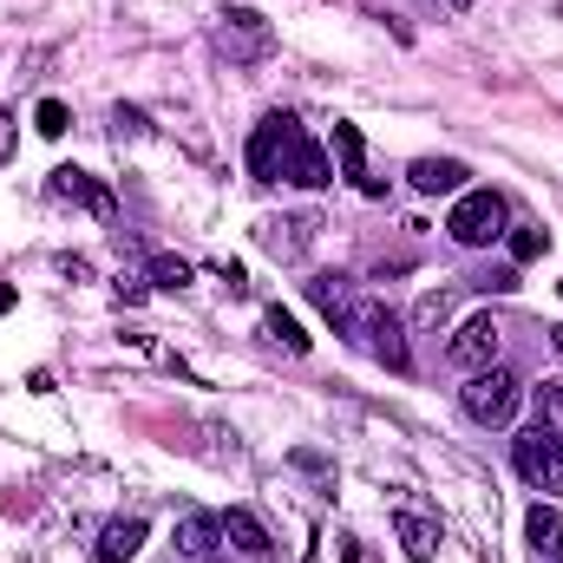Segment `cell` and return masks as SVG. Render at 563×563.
<instances>
[{
	"label": "cell",
	"mask_w": 563,
	"mask_h": 563,
	"mask_svg": "<svg viewBox=\"0 0 563 563\" xmlns=\"http://www.w3.org/2000/svg\"><path fill=\"white\" fill-rule=\"evenodd\" d=\"M112 132H119V139H144V132H151V119H144L139 106H119V112H112Z\"/></svg>",
	"instance_id": "cell-24"
},
{
	"label": "cell",
	"mask_w": 563,
	"mask_h": 563,
	"mask_svg": "<svg viewBox=\"0 0 563 563\" xmlns=\"http://www.w3.org/2000/svg\"><path fill=\"white\" fill-rule=\"evenodd\" d=\"M498 341H505V328H498L492 314H472V321H459V334L445 341V361L478 374V367H492V361H498Z\"/></svg>",
	"instance_id": "cell-6"
},
{
	"label": "cell",
	"mask_w": 563,
	"mask_h": 563,
	"mask_svg": "<svg viewBox=\"0 0 563 563\" xmlns=\"http://www.w3.org/2000/svg\"><path fill=\"white\" fill-rule=\"evenodd\" d=\"M394 531H400V551L413 563L439 558V518H426L420 505H400V511H394Z\"/></svg>",
	"instance_id": "cell-11"
},
{
	"label": "cell",
	"mask_w": 563,
	"mask_h": 563,
	"mask_svg": "<svg viewBox=\"0 0 563 563\" xmlns=\"http://www.w3.org/2000/svg\"><path fill=\"white\" fill-rule=\"evenodd\" d=\"M7 308H13V288H7V282H0V314H7Z\"/></svg>",
	"instance_id": "cell-28"
},
{
	"label": "cell",
	"mask_w": 563,
	"mask_h": 563,
	"mask_svg": "<svg viewBox=\"0 0 563 563\" xmlns=\"http://www.w3.org/2000/svg\"><path fill=\"white\" fill-rule=\"evenodd\" d=\"M223 538H230L250 563H263L269 551H276V544H269V531H263V518H256V511H243V505H236V511H223Z\"/></svg>",
	"instance_id": "cell-15"
},
{
	"label": "cell",
	"mask_w": 563,
	"mask_h": 563,
	"mask_svg": "<svg viewBox=\"0 0 563 563\" xmlns=\"http://www.w3.org/2000/svg\"><path fill=\"white\" fill-rule=\"evenodd\" d=\"M551 347H558V354H563V321H558V328H551Z\"/></svg>",
	"instance_id": "cell-29"
},
{
	"label": "cell",
	"mask_w": 563,
	"mask_h": 563,
	"mask_svg": "<svg viewBox=\"0 0 563 563\" xmlns=\"http://www.w3.org/2000/svg\"><path fill=\"white\" fill-rule=\"evenodd\" d=\"M46 190H53L59 203H86V210H92V217H106V223L119 217V203H112V190H106V184H99L92 170H79V164H59V170L46 177Z\"/></svg>",
	"instance_id": "cell-8"
},
{
	"label": "cell",
	"mask_w": 563,
	"mask_h": 563,
	"mask_svg": "<svg viewBox=\"0 0 563 563\" xmlns=\"http://www.w3.org/2000/svg\"><path fill=\"white\" fill-rule=\"evenodd\" d=\"M282 184H295V190H328V184H334L328 151L308 139L301 125H295V139H288V151H282Z\"/></svg>",
	"instance_id": "cell-7"
},
{
	"label": "cell",
	"mask_w": 563,
	"mask_h": 563,
	"mask_svg": "<svg viewBox=\"0 0 563 563\" xmlns=\"http://www.w3.org/2000/svg\"><path fill=\"white\" fill-rule=\"evenodd\" d=\"M190 276H197V269H190L184 256H151V282H157V288L177 295V288H190Z\"/></svg>",
	"instance_id": "cell-20"
},
{
	"label": "cell",
	"mask_w": 563,
	"mask_h": 563,
	"mask_svg": "<svg viewBox=\"0 0 563 563\" xmlns=\"http://www.w3.org/2000/svg\"><path fill=\"white\" fill-rule=\"evenodd\" d=\"M347 295H354V288H347V276H308V301H314L328 321L347 308Z\"/></svg>",
	"instance_id": "cell-18"
},
{
	"label": "cell",
	"mask_w": 563,
	"mask_h": 563,
	"mask_svg": "<svg viewBox=\"0 0 563 563\" xmlns=\"http://www.w3.org/2000/svg\"><path fill=\"white\" fill-rule=\"evenodd\" d=\"M459 400H465V413L478 426H511V413H518V400H525V380L511 374V367H478L465 387H459Z\"/></svg>",
	"instance_id": "cell-2"
},
{
	"label": "cell",
	"mask_w": 563,
	"mask_h": 563,
	"mask_svg": "<svg viewBox=\"0 0 563 563\" xmlns=\"http://www.w3.org/2000/svg\"><path fill=\"white\" fill-rule=\"evenodd\" d=\"M288 139H295V119H288V112H269V119L250 132V170H256L263 184L282 177V151H288Z\"/></svg>",
	"instance_id": "cell-9"
},
{
	"label": "cell",
	"mask_w": 563,
	"mask_h": 563,
	"mask_svg": "<svg viewBox=\"0 0 563 563\" xmlns=\"http://www.w3.org/2000/svg\"><path fill=\"white\" fill-rule=\"evenodd\" d=\"M445 236H452L459 250L498 243V236H505V197H498V190H465V197L452 203V217H445Z\"/></svg>",
	"instance_id": "cell-3"
},
{
	"label": "cell",
	"mask_w": 563,
	"mask_h": 563,
	"mask_svg": "<svg viewBox=\"0 0 563 563\" xmlns=\"http://www.w3.org/2000/svg\"><path fill=\"white\" fill-rule=\"evenodd\" d=\"M445 314H452V295H445V288H439V295H426V301H420V321H445Z\"/></svg>",
	"instance_id": "cell-25"
},
{
	"label": "cell",
	"mask_w": 563,
	"mask_h": 563,
	"mask_svg": "<svg viewBox=\"0 0 563 563\" xmlns=\"http://www.w3.org/2000/svg\"><path fill=\"white\" fill-rule=\"evenodd\" d=\"M334 157H341V177H354L367 197H387V184H380V177H367V144H361L354 125H334Z\"/></svg>",
	"instance_id": "cell-14"
},
{
	"label": "cell",
	"mask_w": 563,
	"mask_h": 563,
	"mask_svg": "<svg viewBox=\"0 0 563 563\" xmlns=\"http://www.w3.org/2000/svg\"><path fill=\"white\" fill-rule=\"evenodd\" d=\"M33 125H40V139H66V125H73V112H66L59 99H40V112H33Z\"/></svg>",
	"instance_id": "cell-22"
},
{
	"label": "cell",
	"mask_w": 563,
	"mask_h": 563,
	"mask_svg": "<svg viewBox=\"0 0 563 563\" xmlns=\"http://www.w3.org/2000/svg\"><path fill=\"white\" fill-rule=\"evenodd\" d=\"M217 282H223V288H230V295H243V288H250V276H243V269H236V263H223V269H217Z\"/></svg>",
	"instance_id": "cell-26"
},
{
	"label": "cell",
	"mask_w": 563,
	"mask_h": 563,
	"mask_svg": "<svg viewBox=\"0 0 563 563\" xmlns=\"http://www.w3.org/2000/svg\"><path fill=\"white\" fill-rule=\"evenodd\" d=\"M308 243H314V217H276V223H263V250L276 263H301Z\"/></svg>",
	"instance_id": "cell-12"
},
{
	"label": "cell",
	"mask_w": 563,
	"mask_h": 563,
	"mask_svg": "<svg viewBox=\"0 0 563 563\" xmlns=\"http://www.w3.org/2000/svg\"><path fill=\"white\" fill-rule=\"evenodd\" d=\"M13 157V112H0V164Z\"/></svg>",
	"instance_id": "cell-27"
},
{
	"label": "cell",
	"mask_w": 563,
	"mask_h": 563,
	"mask_svg": "<svg viewBox=\"0 0 563 563\" xmlns=\"http://www.w3.org/2000/svg\"><path fill=\"white\" fill-rule=\"evenodd\" d=\"M538 407H544V426L563 439V380H544V387H538Z\"/></svg>",
	"instance_id": "cell-23"
},
{
	"label": "cell",
	"mask_w": 563,
	"mask_h": 563,
	"mask_svg": "<svg viewBox=\"0 0 563 563\" xmlns=\"http://www.w3.org/2000/svg\"><path fill=\"white\" fill-rule=\"evenodd\" d=\"M511 465H518V478L538 485L544 498L563 492V439L551 432V426H525V432L511 439Z\"/></svg>",
	"instance_id": "cell-4"
},
{
	"label": "cell",
	"mask_w": 563,
	"mask_h": 563,
	"mask_svg": "<svg viewBox=\"0 0 563 563\" xmlns=\"http://www.w3.org/2000/svg\"><path fill=\"white\" fill-rule=\"evenodd\" d=\"M525 538H531V558L538 563H563V511L558 505H531Z\"/></svg>",
	"instance_id": "cell-13"
},
{
	"label": "cell",
	"mask_w": 563,
	"mask_h": 563,
	"mask_svg": "<svg viewBox=\"0 0 563 563\" xmlns=\"http://www.w3.org/2000/svg\"><path fill=\"white\" fill-rule=\"evenodd\" d=\"M334 334H347V341H361L374 361H387L394 374H407L413 367V347H407V321L387 308V301H367V295H347V308L334 314Z\"/></svg>",
	"instance_id": "cell-1"
},
{
	"label": "cell",
	"mask_w": 563,
	"mask_h": 563,
	"mask_svg": "<svg viewBox=\"0 0 563 563\" xmlns=\"http://www.w3.org/2000/svg\"><path fill=\"white\" fill-rule=\"evenodd\" d=\"M217 544H223V518H210V511H184L177 518V558L184 563H210Z\"/></svg>",
	"instance_id": "cell-10"
},
{
	"label": "cell",
	"mask_w": 563,
	"mask_h": 563,
	"mask_svg": "<svg viewBox=\"0 0 563 563\" xmlns=\"http://www.w3.org/2000/svg\"><path fill=\"white\" fill-rule=\"evenodd\" d=\"M445 7H452V13H465V7H472V0H445Z\"/></svg>",
	"instance_id": "cell-30"
},
{
	"label": "cell",
	"mask_w": 563,
	"mask_h": 563,
	"mask_svg": "<svg viewBox=\"0 0 563 563\" xmlns=\"http://www.w3.org/2000/svg\"><path fill=\"white\" fill-rule=\"evenodd\" d=\"M144 551V518H112L106 531H99V563H132Z\"/></svg>",
	"instance_id": "cell-16"
},
{
	"label": "cell",
	"mask_w": 563,
	"mask_h": 563,
	"mask_svg": "<svg viewBox=\"0 0 563 563\" xmlns=\"http://www.w3.org/2000/svg\"><path fill=\"white\" fill-rule=\"evenodd\" d=\"M407 177H413V190H426V197H445V190H465L472 170H465L459 157H420Z\"/></svg>",
	"instance_id": "cell-17"
},
{
	"label": "cell",
	"mask_w": 563,
	"mask_h": 563,
	"mask_svg": "<svg viewBox=\"0 0 563 563\" xmlns=\"http://www.w3.org/2000/svg\"><path fill=\"white\" fill-rule=\"evenodd\" d=\"M263 328H269V341H282L288 354H308V334H301V321H295L288 308H269V314H263Z\"/></svg>",
	"instance_id": "cell-19"
},
{
	"label": "cell",
	"mask_w": 563,
	"mask_h": 563,
	"mask_svg": "<svg viewBox=\"0 0 563 563\" xmlns=\"http://www.w3.org/2000/svg\"><path fill=\"white\" fill-rule=\"evenodd\" d=\"M544 243H551V236H544L538 223H518V230H511V263H538Z\"/></svg>",
	"instance_id": "cell-21"
},
{
	"label": "cell",
	"mask_w": 563,
	"mask_h": 563,
	"mask_svg": "<svg viewBox=\"0 0 563 563\" xmlns=\"http://www.w3.org/2000/svg\"><path fill=\"white\" fill-rule=\"evenodd\" d=\"M217 46H223L236 66H256V59H269V53H276V26H269L256 7H230V13H223V26H217Z\"/></svg>",
	"instance_id": "cell-5"
}]
</instances>
